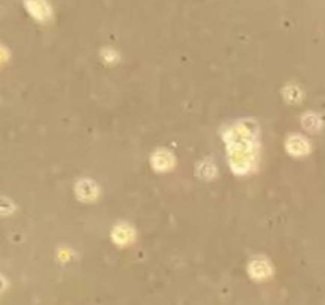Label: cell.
I'll return each instance as SVG.
<instances>
[{
  "label": "cell",
  "instance_id": "6da1fadb",
  "mask_svg": "<svg viewBox=\"0 0 325 305\" xmlns=\"http://www.w3.org/2000/svg\"><path fill=\"white\" fill-rule=\"evenodd\" d=\"M24 5L34 18L45 21L51 16V8L46 0H24Z\"/></svg>",
  "mask_w": 325,
  "mask_h": 305
},
{
  "label": "cell",
  "instance_id": "7a4b0ae2",
  "mask_svg": "<svg viewBox=\"0 0 325 305\" xmlns=\"http://www.w3.org/2000/svg\"><path fill=\"white\" fill-rule=\"evenodd\" d=\"M154 164L157 169H165V167H170L171 164V156L168 153H164V151H160L156 154L154 157Z\"/></svg>",
  "mask_w": 325,
  "mask_h": 305
}]
</instances>
